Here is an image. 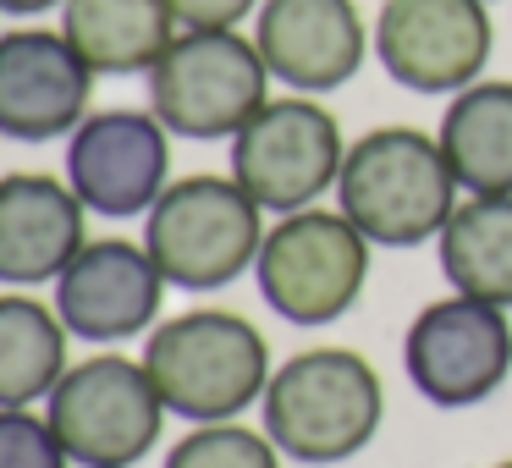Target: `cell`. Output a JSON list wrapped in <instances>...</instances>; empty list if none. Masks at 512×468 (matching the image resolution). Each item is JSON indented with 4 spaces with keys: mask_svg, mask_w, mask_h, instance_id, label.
Here are the masks:
<instances>
[{
    "mask_svg": "<svg viewBox=\"0 0 512 468\" xmlns=\"http://www.w3.org/2000/svg\"><path fill=\"white\" fill-rule=\"evenodd\" d=\"M265 435L292 463H347L380 435L386 386L380 369L353 347H303L276 364L265 397Z\"/></svg>",
    "mask_w": 512,
    "mask_h": 468,
    "instance_id": "obj_1",
    "label": "cell"
},
{
    "mask_svg": "<svg viewBox=\"0 0 512 468\" xmlns=\"http://www.w3.org/2000/svg\"><path fill=\"white\" fill-rule=\"evenodd\" d=\"M336 210L375 248L435 243L457 210V177L441 155V138L419 127H369L347 144L336 177Z\"/></svg>",
    "mask_w": 512,
    "mask_h": 468,
    "instance_id": "obj_2",
    "label": "cell"
},
{
    "mask_svg": "<svg viewBox=\"0 0 512 468\" xmlns=\"http://www.w3.org/2000/svg\"><path fill=\"white\" fill-rule=\"evenodd\" d=\"M144 369L166 408L188 424H226L259 408L270 375V342L237 309H188L149 331Z\"/></svg>",
    "mask_w": 512,
    "mask_h": 468,
    "instance_id": "obj_3",
    "label": "cell"
},
{
    "mask_svg": "<svg viewBox=\"0 0 512 468\" xmlns=\"http://www.w3.org/2000/svg\"><path fill=\"white\" fill-rule=\"evenodd\" d=\"M265 210L226 171L177 177L144 215V248L155 254L160 276L182 292H221L243 270H254L265 248Z\"/></svg>",
    "mask_w": 512,
    "mask_h": 468,
    "instance_id": "obj_4",
    "label": "cell"
},
{
    "mask_svg": "<svg viewBox=\"0 0 512 468\" xmlns=\"http://www.w3.org/2000/svg\"><path fill=\"white\" fill-rule=\"evenodd\" d=\"M144 78L149 111L166 122L171 138H193V144H221V138L232 144L276 83L259 45L237 28H182Z\"/></svg>",
    "mask_w": 512,
    "mask_h": 468,
    "instance_id": "obj_5",
    "label": "cell"
},
{
    "mask_svg": "<svg viewBox=\"0 0 512 468\" xmlns=\"http://www.w3.org/2000/svg\"><path fill=\"white\" fill-rule=\"evenodd\" d=\"M369 248L375 243L342 210L309 204V210L276 215L254 259L259 298L287 325H331L364 298Z\"/></svg>",
    "mask_w": 512,
    "mask_h": 468,
    "instance_id": "obj_6",
    "label": "cell"
},
{
    "mask_svg": "<svg viewBox=\"0 0 512 468\" xmlns=\"http://www.w3.org/2000/svg\"><path fill=\"white\" fill-rule=\"evenodd\" d=\"M166 413L171 408L149 380L144 358L122 353L78 358L45 397V419L83 468H133L160 441Z\"/></svg>",
    "mask_w": 512,
    "mask_h": 468,
    "instance_id": "obj_7",
    "label": "cell"
},
{
    "mask_svg": "<svg viewBox=\"0 0 512 468\" xmlns=\"http://www.w3.org/2000/svg\"><path fill=\"white\" fill-rule=\"evenodd\" d=\"M347 160L342 122L314 94H281L232 138V177L265 215H292L336 188Z\"/></svg>",
    "mask_w": 512,
    "mask_h": 468,
    "instance_id": "obj_8",
    "label": "cell"
},
{
    "mask_svg": "<svg viewBox=\"0 0 512 468\" xmlns=\"http://www.w3.org/2000/svg\"><path fill=\"white\" fill-rule=\"evenodd\" d=\"M402 369L430 408L463 413L496 397L512 375V320L479 298H435L402 336Z\"/></svg>",
    "mask_w": 512,
    "mask_h": 468,
    "instance_id": "obj_9",
    "label": "cell"
},
{
    "mask_svg": "<svg viewBox=\"0 0 512 468\" xmlns=\"http://www.w3.org/2000/svg\"><path fill=\"white\" fill-rule=\"evenodd\" d=\"M496 45L485 0H380L375 61L408 94H463Z\"/></svg>",
    "mask_w": 512,
    "mask_h": 468,
    "instance_id": "obj_10",
    "label": "cell"
},
{
    "mask_svg": "<svg viewBox=\"0 0 512 468\" xmlns=\"http://www.w3.org/2000/svg\"><path fill=\"white\" fill-rule=\"evenodd\" d=\"M67 182L89 215L133 221L149 215L171 188V133L155 111L111 105L89 111V122L67 138Z\"/></svg>",
    "mask_w": 512,
    "mask_h": 468,
    "instance_id": "obj_11",
    "label": "cell"
},
{
    "mask_svg": "<svg viewBox=\"0 0 512 468\" xmlns=\"http://www.w3.org/2000/svg\"><path fill=\"white\" fill-rule=\"evenodd\" d=\"M94 72L61 28L0 34V138L56 144L89 122Z\"/></svg>",
    "mask_w": 512,
    "mask_h": 468,
    "instance_id": "obj_12",
    "label": "cell"
},
{
    "mask_svg": "<svg viewBox=\"0 0 512 468\" xmlns=\"http://www.w3.org/2000/svg\"><path fill=\"white\" fill-rule=\"evenodd\" d=\"M171 281L155 254L133 237H89L83 254L56 276V314L83 342H127L149 336Z\"/></svg>",
    "mask_w": 512,
    "mask_h": 468,
    "instance_id": "obj_13",
    "label": "cell"
},
{
    "mask_svg": "<svg viewBox=\"0 0 512 468\" xmlns=\"http://www.w3.org/2000/svg\"><path fill=\"white\" fill-rule=\"evenodd\" d=\"M254 45L281 89L331 94L358 78L375 50V28L358 0H265L254 12Z\"/></svg>",
    "mask_w": 512,
    "mask_h": 468,
    "instance_id": "obj_14",
    "label": "cell"
},
{
    "mask_svg": "<svg viewBox=\"0 0 512 468\" xmlns=\"http://www.w3.org/2000/svg\"><path fill=\"white\" fill-rule=\"evenodd\" d=\"M89 243V204L50 171L0 177V287L28 292L56 281Z\"/></svg>",
    "mask_w": 512,
    "mask_h": 468,
    "instance_id": "obj_15",
    "label": "cell"
},
{
    "mask_svg": "<svg viewBox=\"0 0 512 468\" xmlns=\"http://www.w3.org/2000/svg\"><path fill=\"white\" fill-rule=\"evenodd\" d=\"M61 34L89 61L94 78H133L166 56L182 28L166 0H67Z\"/></svg>",
    "mask_w": 512,
    "mask_h": 468,
    "instance_id": "obj_16",
    "label": "cell"
},
{
    "mask_svg": "<svg viewBox=\"0 0 512 468\" xmlns=\"http://www.w3.org/2000/svg\"><path fill=\"white\" fill-rule=\"evenodd\" d=\"M435 138L463 193H512V78H479L452 94Z\"/></svg>",
    "mask_w": 512,
    "mask_h": 468,
    "instance_id": "obj_17",
    "label": "cell"
},
{
    "mask_svg": "<svg viewBox=\"0 0 512 468\" xmlns=\"http://www.w3.org/2000/svg\"><path fill=\"white\" fill-rule=\"evenodd\" d=\"M452 292L512 309V193H468L435 237Z\"/></svg>",
    "mask_w": 512,
    "mask_h": 468,
    "instance_id": "obj_18",
    "label": "cell"
},
{
    "mask_svg": "<svg viewBox=\"0 0 512 468\" xmlns=\"http://www.w3.org/2000/svg\"><path fill=\"white\" fill-rule=\"evenodd\" d=\"M72 331L61 325L56 303L34 292H0V408H34L56 391L72 369Z\"/></svg>",
    "mask_w": 512,
    "mask_h": 468,
    "instance_id": "obj_19",
    "label": "cell"
},
{
    "mask_svg": "<svg viewBox=\"0 0 512 468\" xmlns=\"http://www.w3.org/2000/svg\"><path fill=\"white\" fill-rule=\"evenodd\" d=\"M160 468H281V446L265 430H248L243 419L193 424Z\"/></svg>",
    "mask_w": 512,
    "mask_h": 468,
    "instance_id": "obj_20",
    "label": "cell"
},
{
    "mask_svg": "<svg viewBox=\"0 0 512 468\" xmlns=\"http://www.w3.org/2000/svg\"><path fill=\"white\" fill-rule=\"evenodd\" d=\"M0 468H72V452L45 413L0 408Z\"/></svg>",
    "mask_w": 512,
    "mask_h": 468,
    "instance_id": "obj_21",
    "label": "cell"
},
{
    "mask_svg": "<svg viewBox=\"0 0 512 468\" xmlns=\"http://www.w3.org/2000/svg\"><path fill=\"white\" fill-rule=\"evenodd\" d=\"M166 6L177 17V28H237L265 0H166Z\"/></svg>",
    "mask_w": 512,
    "mask_h": 468,
    "instance_id": "obj_22",
    "label": "cell"
},
{
    "mask_svg": "<svg viewBox=\"0 0 512 468\" xmlns=\"http://www.w3.org/2000/svg\"><path fill=\"white\" fill-rule=\"evenodd\" d=\"M56 6H67V0H0L6 17H45V12H56Z\"/></svg>",
    "mask_w": 512,
    "mask_h": 468,
    "instance_id": "obj_23",
    "label": "cell"
},
{
    "mask_svg": "<svg viewBox=\"0 0 512 468\" xmlns=\"http://www.w3.org/2000/svg\"><path fill=\"white\" fill-rule=\"evenodd\" d=\"M490 468H512V457H507V463H490Z\"/></svg>",
    "mask_w": 512,
    "mask_h": 468,
    "instance_id": "obj_24",
    "label": "cell"
},
{
    "mask_svg": "<svg viewBox=\"0 0 512 468\" xmlns=\"http://www.w3.org/2000/svg\"><path fill=\"white\" fill-rule=\"evenodd\" d=\"M485 6H490V0H485Z\"/></svg>",
    "mask_w": 512,
    "mask_h": 468,
    "instance_id": "obj_25",
    "label": "cell"
}]
</instances>
